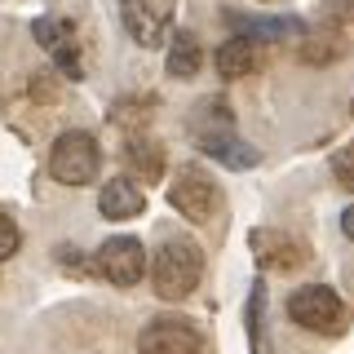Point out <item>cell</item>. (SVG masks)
<instances>
[{
  "instance_id": "obj_1",
  "label": "cell",
  "mask_w": 354,
  "mask_h": 354,
  "mask_svg": "<svg viewBox=\"0 0 354 354\" xmlns=\"http://www.w3.org/2000/svg\"><path fill=\"white\" fill-rule=\"evenodd\" d=\"M204 279V257L191 239H169L151 261V288L160 301H186Z\"/></svg>"
},
{
  "instance_id": "obj_2",
  "label": "cell",
  "mask_w": 354,
  "mask_h": 354,
  "mask_svg": "<svg viewBox=\"0 0 354 354\" xmlns=\"http://www.w3.org/2000/svg\"><path fill=\"white\" fill-rule=\"evenodd\" d=\"M288 319L306 332H319V337H341L350 328V310L332 292L328 283H306L288 297Z\"/></svg>"
},
{
  "instance_id": "obj_3",
  "label": "cell",
  "mask_w": 354,
  "mask_h": 354,
  "mask_svg": "<svg viewBox=\"0 0 354 354\" xmlns=\"http://www.w3.org/2000/svg\"><path fill=\"white\" fill-rule=\"evenodd\" d=\"M97 169H102V151H97L93 133H62L58 142H53L49 151V173L58 177L62 186H88L97 177Z\"/></svg>"
},
{
  "instance_id": "obj_4",
  "label": "cell",
  "mask_w": 354,
  "mask_h": 354,
  "mask_svg": "<svg viewBox=\"0 0 354 354\" xmlns=\"http://www.w3.org/2000/svg\"><path fill=\"white\" fill-rule=\"evenodd\" d=\"M97 274H102L106 283H115V288H133L147 274V248H142V239H133V235H115V239H106L102 248H97Z\"/></svg>"
},
{
  "instance_id": "obj_5",
  "label": "cell",
  "mask_w": 354,
  "mask_h": 354,
  "mask_svg": "<svg viewBox=\"0 0 354 354\" xmlns=\"http://www.w3.org/2000/svg\"><path fill=\"white\" fill-rule=\"evenodd\" d=\"M169 204L182 213L186 221H213L217 213V204H221V191H217V182L208 173H199V169H186L177 182L169 186Z\"/></svg>"
},
{
  "instance_id": "obj_6",
  "label": "cell",
  "mask_w": 354,
  "mask_h": 354,
  "mask_svg": "<svg viewBox=\"0 0 354 354\" xmlns=\"http://www.w3.org/2000/svg\"><path fill=\"white\" fill-rule=\"evenodd\" d=\"M169 22H173V0H124V27L142 49L164 44Z\"/></svg>"
},
{
  "instance_id": "obj_7",
  "label": "cell",
  "mask_w": 354,
  "mask_h": 354,
  "mask_svg": "<svg viewBox=\"0 0 354 354\" xmlns=\"http://www.w3.org/2000/svg\"><path fill=\"white\" fill-rule=\"evenodd\" d=\"M31 36H36V44L58 62V71L66 80H80L84 75L80 71V49H75V27L66 18H40L36 27H31Z\"/></svg>"
},
{
  "instance_id": "obj_8",
  "label": "cell",
  "mask_w": 354,
  "mask_h": 354,
  "mask_svg": "<svg viewBox=\"0 0 354 354\" xmlns=\"http://www.w3.org/2000/svg\"><path fill=\"white\" fill-rule=\"evenodd\" d=\"M248 248H252V257H257V266L266 274H279V270L288 274L306 261V248L292 235H283V230H252Z\"/></svg>"
},
{
  "instance_id": "obj_9",
  "label": "cell",
  "mask_w": 354,
  "mask_h": 354,
  "mask_svg": "<svg viewBox=\"0 0 354 354\" xmlns=\"http://www.w3.org/2000/svg\"><path fill=\"white\" fill-rule=\"evenodd\" d=\"M199 332L182 319H155V324L142 328L138 337V350L142 354H199Z\"/></svg>"
},
{
  "instance_id": "obj_10",
  "label": "cell",
  "mask_w": 354,
  "mask_h": 354,
  "mask_svg": "<svg viewBox=\"0 0 354 354\" xmlns=\"http://www.w3.org/2000/svg\"><path fill=\"white\" fill-rule=\"evenodd\" d=\"M199 151L213 155L221 169H252V164L261 160V151L248 147L243 138H235L230 129H208V133H199Z\"/></svg>"
},
{
  "instance_id": "obj_11",
  "label": "cell",
  "mask_w": 354,
  "mask_h": 354,
  "mask_svg": "<svg viewBox=\"0 0 354 354\" xmlns=\"http://www.w3.org/2000/svg\"><path fill=\"white\" fill-rule=\"evenodd\" d=\"M257 58H261L257 40H248V36H230L226 44H217V53H213L221 80H243V75H252L257 71Z\"/></svg>"
},
{
  "instance_id": "obj_12",
  "label": "cell",
  "mask_w": 354,
  "mask_h": 354,
  "mask_svg": "<svg viewBox=\"0 0 354 354\" xmlns=\"http://www.w3.org/2000/svg\"><path fill=\"white\" fill-rule=\"evenodd\" d=\"M97 208H102L106 221H129V217H138L142 208H147V195H142L138 186L129 182V177H115V182L102 186V195H97Z\"/></svg>"
},
{
  "instance_id": "obj_13",
  "label": "cell",
  "mask_w": 354,
  "mask_h": 354,
  "mask_svg": "<svg viewBox=\"0 0 354 354\" xmlns=\"http://www.w3.org/2000/svg\"><path fill=\"white\" fill-rule=\"evenodd\" d=\"M199 62H204V49H199V40L191 31H173V44H169V75L173 80H191L199 71Z\"/></svg>"
},
{
  "instance_id": "obj_14",
  "label": "cell",
  "mask_w": 354,
  "mask_h": 354,
  "mask_svg": "<svg viewBox=\"0 0 354 354\" xmlns=\"http://www.w3.org/2000/svg\"><path fill=\"white\" fill-rule=\"evenodd\" d=\"M124 155H129V164L147 177V182H160V177H164V151H160V142L147 138V133H133Z\"/></svg>"
},
{
  "instance_id": "obj_15",
  "label": "cell",
  "mask_w": 354,
  "mask_h": 354,
  "mask_svg": "<svg viewBox=\"0 0 354 354\" xmlns=\"http://www.w3.org/2000/svg\"><path fill=\"white\" fill-rule=\"evenodd\" d=\"M248 346H252V354H270V328H266V279H257L252 292H248Z\"/></svg>"
},
{
  "instance_id": "obj_16",
  "label": "cell",
  "mask_w": 354,
  "mask_h": 354,
  "mask_svg": "<svg viewBox=\"0 0 354 354\" xmlns=\"http://www.w3.org/2000/svg\"><path fill=\"white\" fill-rule=\"evenodd\" d=\"M230 22H239V36H266V40H283V36H292L301 22L297 18H239V14H226Z\"/></svg>"
},
{
  "instance_id": "obj_17",
  "label": "cell",
  "mask_w": 354,
  "mask_h": 354,
  "mask_svg": "<svg viewBox=\"0 0 354 354\" xmlns=\"http://www.w3.org/2000/svg\"><path fill=\"white\" fill-rule=\"evenodd\" d=\"M301 53H306V62L328 66V62H337L341 53H346V40H341V36H328V31H319V36H310V40L301 44Z\"/></svg>"
},
{
  "instance_id": "obj_18",
  "label": "cell",
  "mask_w": 354,
  "mask_h": 354,
  "mask_svg": "<svg viewBox=\"0 0 354 354\" xmlns=\"http://www.w3.org/2000/svg\"><path fill=\"white\" fill-rule=\"evenodd\" d=\"M18 248H22V230H18V221L9 217V213H0V261H9Z\"/></svg>"
},
{
  "instance_id": "obj_19",
  "label": "cell",
  "mask_w": 354,
  "mask_h": 354,
  "mask_svg": "<svg viewBox=\"0 0 354 354\" xmlns=\"http://www.w3.org/2000/svg\"><path fill=\"white\" fill-rule=\"evenodd\" d=\"M332 177H337L341 186H350V191H354V142H346V147L332 155Z\"/></svg>"
},
{
  "instance_id": "obj_20",
  "label": "cell",
  "mask_w": 354,
  "mask_h": 354,
  "mask_svg": "<svg viewBox=\"0 0 354 354\" xmlns=\"http://www.w3.org/2000/svg\"><path fill=\"white\" fill-rule=\"evenodd\" d=\"M341 230H346V235L354 239V204L346 208V213H341Z\"/></svg>"
}]
</instances>
